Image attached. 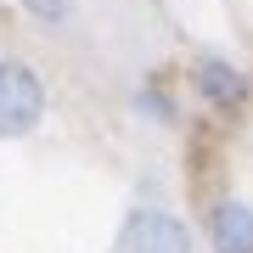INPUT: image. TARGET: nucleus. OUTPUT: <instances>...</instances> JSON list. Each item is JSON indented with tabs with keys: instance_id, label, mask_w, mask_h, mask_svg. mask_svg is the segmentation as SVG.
Wrapping results in <instances>:
<instances>
[{
	"instance_id": "obj_1",
	"label": "nucleus",
	"mask_w": 253,
	"mask_h": 253,
	"mask_svg": "<svg viewBox=\"0 0 253 253\" xmlns=\"http://www.w3.org/2000/svg\"><path fill=\"white\" fill-rule=\"evenodd\" d=\"M51 96L40 68H28L23 56H0V141H23L40 129Z\"/></svg>"
},
{
	"instance_id": "obj_3",
	"label": "nucleus",
	"mask_w": 253,
	"mask_h": 253,
	"mask_svg": "<svg viewBox=\"0 0 253 253\" xmlns=\"http://www.w3.org/2000/svg\"><path fill=\"white\" fill-rule=\"evenodd\" d=\"M191 90H197L208 107H242L248 73L236 62H225V56H197V62H191Z\"/></svg>"
},
{
	"instance_id": "obj_4",
	"label": "nucleus",
	"mask_w": 253,
	"mask_h": 253,
	"mask_svg": "<svg viewBox=\"0 0 253 253\" xmlns=\"http://www.w3.org/2000/svg\"><path fill=\"white\" fill-rule=\"evenodd\" d=\"M208 248L214 253H253V208L236 197H219L208 208Z\"/></svg>"
},
{
	"instance_id": "obj_2",
	"label": "nucleus",
	"mask_w": 253,
	"mask_h": 253,
	"mask_svg": "<svg viewBox=\"0 0 253 253\" xmlns=\"http://www.w3.org/2000/svg\"><path fill=\"white\" fill-rule=\"evenodd\" d=\"M113 253H191V231L174 208L163 203H135L113 236Z\"/></svg>"
},
{
	"instance_id": "obj_6",
	"label": "nucleus",
	"mask_w": 253,
	"mask_h": 253,
	"mask_svg": "<svg viewBox=\"0 0 253 253\" xmlns=\"http://www.w3.org/2000/svg\"><path fill=\"white\" fill-rule=\"evenodd\" d=\"M135 107H141V113H152V118H163V124H169V118H174L169 96H158V90H141V96H135Z\"/></svg>"
},
{
	"instance_id": "obj_5",
	"label": "nucleus",
	"mask_w": 253,
	"mask_h": 253,
	"mask_svg": "<svg viewBox=\"0 0 253 253\" xmlns=\"http://www.w3.org/2000/svg\"><path fill=\"white\" fill-rule=\"evenodd\" d=\"M17 6H23L34 23H45V28H56V23L73 17V0H17Z\"/></svg>"
}]
</instances>
